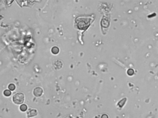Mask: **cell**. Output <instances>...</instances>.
<instances>
[{"instance_id": "obj_1", "label": "cell", "mask_w": 158, "mask_h": 118, "mask_svg": "<svg viewBox=\"0 0 158 118\" xmlns=\"http://www.w3.org/2000/svg\"><path fill=\"white\" fill-rule=\"evenodd\" d=\"M13 101L16 104H22L24 100V96L22 93H18L15 94L13 97Z\"/></svg>"}, {"instance_id": "obj_2", "label": "cell", "mask_w": 158, "mask_h": 118, "mask_svg": "<svg viewBox=\"0 0 158 118\" xmlns=\"http://www.w3.org/2000/svg\"><path fill=\"white\" fill-rule=\"evenodd\" d=\"M43 93V90L40 87H37L34 90V94L37 97H40Z\"/></svg>"}, {"instance_id": "obj_3", "label": "cell", "mask_w": 158, "mask_h": 118, "mask_svg": "<svg viewBox=\"0 0 158 118\" xmlns=\"http://www.w3.org/2000/svg\"><path fill=\"white\" fill-rule=\"evenodd\" d=\"M27 115H28V117H31L35 116L37 115V112L35 109H32V110H29L28 112Z\"/></svg>"}, {"instance_id": "obj_4", "label": "cell", "mask_w": 158, "mask_h": 118, "mask_svg": "<svg viewBox=\"0 0 158 118\" xmlns=\"http://www.w3.org/2000/svg\"><path fill=\"white\" fill-rule=\"evenodd\" d=\"M59 49L57 47H53L52 49V52L53 54H57L59 53Z\"/></svg>"}, {"instance_id": "obj_5", "label": "cell", "mask_w": 158, "mask_h": 118, "mask_svg": "<svg viewBox=\"0 0 158 118\" xmlns=\"http://www.w3.org/2000/svg\"><path fill=\"white\" fill-rule=\"evenodd\" d=\"M27 106L25 104H23L21 105L20 107V110L23 112L26 111L27 110Z\"/></svg>"}, {"instance_id": "obj_6", "label": "cell", "mask_w": 158, "mask_h": 118, "mask_svg": "<svg viewBox=\"0 0 158 118\" xmlns=\"http://www.w3.org/2000/svg\"><path fill=\"white\" fill-rule=\"evenodd\" d=\"M3 94L6 97H9L11 95V92L10 90H6L4 91Z\"/></svg>"}, {"instance_id": "obj_7", "label": "cell", "mask_w": 158, "mask_h": 118, "mask_svg": "<svg viewBox=\"0 0 158 118\" xmlns=\"http://www.w3.org/2000/svg\"><path fill=\"white\" fill-rule=\"evenodd\" d=\"M8 89L11 90H14L15 89V86L13 83H10L8 85Z\"/></svg>"}, {"instance_id": "obj_8", "label": "cell", "mask_w": 158, "mask_h": 118, "mask_svg": "<svg viewBox=\"0 0 158 118\" xmlns=\"http://www.w3.org/2000/svg\"><path fill=\"white\" fill-rule=\"evenodd\" d=\"M65 118H71V117L70 116H68V117H66Z\"/></svg>"}]
</instances>
